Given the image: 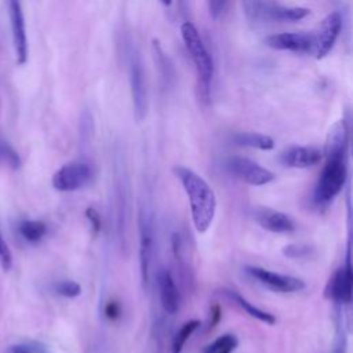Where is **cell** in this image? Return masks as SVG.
Returning <instances> with one entry per match:
<instances>
[{"mask_svg":"<svg viewBox=\"0 0 353 353\" xmlns=\"http://www.w3.org/2000/svg\"><path fill=\"white\" fill-rule=\"evenodd\" d=\"M174 174L181 181L186 196L189 197L191 214L195 229L199 233H204L210 229L217 210V199L210 185L193 170L177 166Z\"/></svg>","mask_w":353,"mask_h":353,"instance_id":"obj_2","label":"cell"},{"mask_svg":"<svg viewBox=\"0 0 353 353\" xmlns=\"http://www.w3.org/2000/svg\"><path fill=\"white\" fill-rule=\"evenodd\" d=\"M211 317H213V321H211L210 327H215L218 324V321L221 320V308L218 305H214L211 308Z\"/></svg>","mask_w":353,"mask_h":353,"instance_id":"obj_32","label":"cell"},{"mask_svg":"<svg viewBox=\"0 0 353 353\" xmlns=\"http://www.w3.org/2000/svg\"><path fill=\"white\" fill-rule=\"evenodd\" d=\"M312 248L305 244H290L283 248V254L288 258H306L310 255Z\"/></svg>","mask_w":353,"mask_h":353,"instance_id":"obj_26","label":"cell"},{"mask_svg":"<svg viewBox=\"0 0 353 353\" xmlns=\"http://www.w3.org/2000/svg\"><path fill=\"white\" fill-rule=\"evenodd\" d=\"M6 353H47V350L39 342H24L9 346Z\"/></svg>","mask_w":353,"mask_h":353,"instance_id":"obj_23","label":"cell"},{"mask_svg":"<svg viewBox=\"0 0 353 353\" xmlns=\"http://www.w3.org/2000/svg\"><path fill=\"white\" fill-rule=\"evenodd\" d=\"M19 233L30 243L41 242L47 233V225L43 221L27 220L19 225Z\"/></svg>","mask_w":353,"mask_h":353,"instance_id":"obj_20","label":"cell"},{"mask_svg":"<svg viewBox=\"0 0 353 353\" xmlns=\"http://www.w3.org/2000/svg\"><path fill=\"white\" fill-rule=\"evenodd\" d=\"M352 290H353V275H352V264H350V246H347L345 265L338 270H335V273L330 277L324 290V295L325 298H328L335 303H350Z\"/></svg>","mask_w":353,"mask_h":353,"instance_id":"obj_10","label":"cell"},{"mask_svg":"<svg viewBox=\"0 0 353 353\" xmlns=\"http://www.w3.org/2000/svg\"><path fill=\"white\" fill-rule=\"evenodd\" d=\"M323 153L314 147H290L280 155V163L290 169H309L320 163Z\"/></svg>","mask_w":353,"mask_h":353,"instance_id":"obj_13","label":"cell"},{"mask_svg":"<svg viewBox=\"0 0 353 353\" xmlns=\"http://www.w3.org/2000/svg\"><path fill=\"white\" fill-rule=\"evenodd\" d=\"M152 53H153V61L158 67V71L162 76V81L164 86H171L175 81V69L171 63V60L164 53L163 47L160 46L159 41H152Z\"/></svg>","mask_w":353,"mask_h":353,"instance_id":"obj_17","label":"cell"},{"mask_svg":"<svg viewBox=\"0 0 353 353\" xmlns=\"http://www.w3.org/2000/svg\"><path fill=\"white\" fill-rule=\"evenodd\" d=\"M158 286H159V297L162 308L169 314H175L181 306V294L178 287L167 269H162L158 275Z\"/></svg>","mask_w":353,"mask_h":353,"instance_id":"obj_16","label":"cell"},{"mask_svg":"<svg viewBox=\"0 0 353 353\" xmlns=\"http://www.w3.org/2000/svg\"><path fill=\"white\" fill-rule=\"evenodd\" d=\"M54 291L65 298H76L82 294V286L74 280H63L54 284Z\"/></svg>","mask_w":353,"mask_h":353,"instance_id":"obj_22","label":"cell"},{"mask_svg":"<svg viewBox=\"0 0 353 353\" xmlns=\"http://www.w3.org/2000/svg\"><path fill=\"white\" fill-rule=\"evenodd\" d=\"M246 272L253 279H255L259 284H262L264 287H266L275 292L288 294V292H298L305 288L303 280L290 276V275L276 273V272L259 268V266H247Z\"/></svg>","mask_w":353,"mask_h":353,"instance_id":"obj_8","label":"cell"},{"mask_svg":"<svg viewBox=\"0 0 353 353\" xmlns=\"http://www.w3.org/2000/svg\"><path fill=\"white\" fill-rule=\"evenodd\" d=\"M222 291H224V294H225L229 299H233L235 303H237L242 309H244L246 313L250 314L251 317H254V319H257V320H259V321H262V323H265V324H269V325H273V324L276 323V317H275L272 313L265 312V310H262V309L254 306V303L248 302V301H247L243 295H240L239 292L232 291V290H222Z\"/></svg>","mask_w":353,"mask_h":353,"instance_id":"obj_18","label":"cell"},{"mask_svg":"<svg viewBox=\"0 0 353 353\" xmlns=\"http://www.w3.org/2000/svg\"><path fill=\"white\" fill-rule=\"evenodd\" d=\"M0 158H2L13 170H17L21 164L19 153L8 142H0Z\"/></svg>","mask_w":353,"mask_h":353,"instance_id":"obj_24","label":"cell"},{"mask_svg":"<svg viewBox=\"0 0 353 353\" xmlns=\"http://www.w3.org/2000/svg\"><path fill=\"white\" fill-rule=\"evenodd\" d=\"M347 147L349 137L343 130L328 131L324 145L325 164L313 192L317 206H328L343 189L347 180Z\"/></svg>","mask_w":353,"mask_h":353,"instance_id":"obj_1","label":"cell"},{"mask_svg":"<svg viewBox=\"0 0 353 353\" xmlns=\"http://www.w3.org/2000/svg\"><path fill=\"white\" fill-rule=\"evenodd\" d=\"M127 58V71H129V82L134 107V116L137 122H142L148 112V89L145 71L141 63V57L136 46L129 41L125 50Z\"/></svg>","mask_w":353,"mask_h":353,"instance_id":"obj_4","label":"cell"},{"mask_svg":"<svg viewBox=\"0 0 353 353\" xmlns=\"http://www.w3.org/2000/svg\"><path fill=\"white\" fill-rule=\"evenodd\" d=\"M232 141L236 145L255 148L259 151H270L275 147V141L272 137L259 133H236L233 134Z\"/></svg>","mask_w":353,"mask_h":353,"instance_id":"obj_19","label":"cell"},{"mask_svg":"<svg viewBox=\"0 0 353 353\" xmlns=\"http://www.w3.org/2000/svg\"><path fill=\"white\" fill-rule=\"evenodd\" d=\"M226 169L237 180L253 186H262L275 180V174L270 170L243 156L229 158L226 162Z\"/></svg>","mask_w":353,"mask_h":353,"instance_id":"obj_6","label":"cell"},{"mask_svg":"<svg viewBox=\"0 0 353 353\" xmlns=\"http://www.w3.org/2000/svg\"><path fill=\"white\" fill-rule=\"evenodd\" d=\"M310 10L305 8H287V6H280L269 2H262L259 3L257 13L254 16L255 20L262 19V20H273V21H301L305 17H308Z\"/></svg>","mask_w":353,"mask_h":353,"instance_id":"obj_14","label":"cell"},{"mask_svg":"<svg viewBox=\"0 0 353 353\" xmlns=\"http://www.w3.org/2000/svg\"><path fill=\"white\" fill-rule=\"evenodd\" d=\"M0 265L8 272L12 269L13 266V255L12 251L6 243V240L3 239L2 232H0Z\"/></svg>","mask_w":353,"mask_h":353,"instance_id":"obj_27","label":"cell"},{"mask_svg":"<svg viewBox=\"0 0 353 353\" xmlns=\"http://www.w3.org/2000/svg\"><path fill=\"white\" fill-rule=\"evenodd\" d=\"M265 45L275 50H287L294 53H310L312 34L303 32H284L270 35L265 39Z\"/></svg>","mask_w":353,"mask_h":353,"instance_id":"obj_12","label":"cell"},{"mask_svg":"<svg viewBox=\"0 0 353 353\" xmlns=\"http://www.w3.org/2000/svg\"><path fill=\"white\" fill-rule=\"evenodd\" d=\"M207 6H208L210 16L214 20H217L224 14V12L228 6V0H207Z\"/></svg>","mask_w":353,"mask_h":353,"instance_id":"obj_29","label":"cell"},{"mask_svg":"<svg viewBox=\"0 0 353 353\" xmlns=\"http://www.w3.org/2000/svg\"><path fill=\"white\" fill-rule=\"evenodd\" d=\"M9 17H10L16 61L19 65H25L28 61L30 49H28V36H27L25 17L21 6V0H9Z\"/></svg>","mask_w":353,"mask_h":353,"instance_id":"obj_11","label":"cell"},{"mask_svg":"<svg viewBox=\"0 0 353 353\" xmlns=\"http://www.w3.org/2000/svg\"><path fill=\"white\" fill-rule=\"evenodd\" d=\"M254 220L258 222V225L272 233H288L295 231L294 221L284 213L258 207L254 210Z\"/></svg>","mask_w":353,"mask_h":353,"instance_id":"obj_15","label":"cell"},{"mask_svg":"<svg viewBox=\"0 0 353 353\" xmlns=\"http://www.w3.org/2000/svg\"><path fill=\"white\" fill-rule=\"evenodd\" d=\"M86 217H87V220L90 221V224H92L94 232L98 233V232L101 231V218H100L98 213H97L94 208H87V210H86Z\"/></svg>","mask_w":353,"mask_h":353,"instance_id":"obj_31","label":"cell"},{"mask_svg":"<svg viewBox=\"0 0 353 353\" xmlns=\"http://www.w3.org/2000/svg\"><path fill=\"white\" fill-rule=\"evenodd\" d=\"M184 45L193 61L197 75V96L200 101L208 103L211 97V82L214 78V61L196 27L186 21L181 25Z\"/></svg>","mask_w":353,"mask_h":353,"instance_id":"obj_3","label":"cell"},{"mask_svg":"<svg viewBox=\"0 0 353 353\" xmlns=\"http://www.w3.org/2000/svg\"><path fill=\"white\" fill-rule=\"evenodd\" d=\"M200 320H189L185 324H182V327L178 330V332L175 334L174 339H173V345H171V353H181L186 341L191 338V335L200 327Z\"/></svg>","mask_w":353,"mask_h":353,"instance_id":"obj_21","label":"cell"},{"mask_svg":"<svg viewBox=\"0 0 353 353\" xmlns=\"http://www.w3.org/2000/svg\"><path fill=\"white\" fill-rule=\"evenodd\" d=\"M236 346H237V345H229V346H226V347L218 350L217 353H232V352L236 349Z\"/></svg>","mask_w":353,"mask_h":353,"instance_id":"obj_33","label":"cell"},{"mask_svg":"<svg viewBox=\"0 0 353 353\" xmlns=\"http://www.w3.org/2000/svg\"><path fill=\"white\" fill-rule=\"evenodd\" d=\"M342 27V20L339 13L328 14L312 34V50L317 60L324 58L334 47Z\"/></svg>","mask_w":353,"mask_h":353,"instance_id":"obj_7","label":"cell"},{"mask_svg":"<svg viewBox=\"0 0 353 353\" xmlns=\"http://www.w3.org/2000/svg\"><path fill=\"white\" fill-rule=\"evenodd\" d=\"M229 345H237V339L235 335H231V334H225L220 338H217L213 343H210L208 346L204 347L203 353H217L218 350L229 346Z\"/></svg>","mask_w":353,"mask_h":353,"instance_id":"obj_25","label":"cell"},{"mask_svg":"<svg viewBox=\"0 0 353 353\" xmlns=\"http://www.w3.org/2000/svg\"><path fill=\"white\" fill-rule=\"evenodd\" d=\"M153 221L152 213L147 207L140 211V266L144 287L149 283L151 264L153 257Z\"/></svg>","mask_w":353,"mask_h":353,"instance_id":"obj_9","label":"cell"},{"mask_svg":"<svg viewBox=\"0 0 353 353\" xmlns=\"http://www.w3.org/2000/svg\"><path fill=\"white\" fill-rule=\"evenodd\" d=\"M94 178L93 167L86 162H71L64 164L53 175V186L60 192H74L87 186Z\"/></svg>","mask_w":353,"mask_h":353,"instance_id":"obj_5","label":"cell"},{"mask_svg":"<svg viewBox=\"0 0 353 353\" xmlns=\"http://www.w3.org/2000/svg\"><path fill=\"white\" fill-rule=\"evenodd\" d=\"M104 313H105V316H107L109 320H116V319H119L120 314H122L120 303L116 302V301H109V302L105 305Z\"/></svg>","mask_w":353,"mask_h":353,"instance_id":"obj_30","label":"cell"},{"mask_svg":"<svg viewBox=\"0 0 353 353\" xmlns=\"http://www.w3.org/2000/svg\"><path fill=\"white\" fill-rule=\"evenodd\" d=\"M160 2L166 6V8H169V6H171V3H173V0H160Z\"/></svg>","mask_w":353,"mask_h":353,"instance_id":"obj_34","label":"cell"},{"mask_svg":"<svg viewBox=\"0 0 353 353\" xmlns=\"http://www.w3.org/2000/svg\"><path fill=\"white\" fill-rule=\"evenodd\" d=\"M346 350V332H345V327H343V320L341 319L339 324H338V330H336V338L334 341V347L331 350V353H345Z\"/></svg>","mask_w":353,"mask_h":353,"instance_id":"obj_28","label":"cell"}]
</instances>
